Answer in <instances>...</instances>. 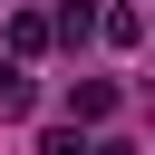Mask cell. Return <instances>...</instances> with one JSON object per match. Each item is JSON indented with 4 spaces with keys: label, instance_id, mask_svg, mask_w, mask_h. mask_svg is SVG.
<instances>
[{
    "label": "cell",
    "instance_id": "obj_6",
    "mask_svg": "<svg viewBox=\"0 0 155 155\" xmlns=\"http://www.w3.org/2000/svg\"><path fill=\"white\" fill-rule=\"evenodd\" d=\"M39 155H97V145H87L78 126H48V136H39Z\"/></svg>",
    "mask_w": 155,
    "mask_h": 155
},
{
    "label": "cell",
    "instance_id": "obj_8",
    "mask_svg": "<svg viewBox=\"0 0 155 155\" xmlns=\"http://www.w3.org/2000/svg\"><path fill=\"white\" fill-rule=\"evenodd\" d=\"M0 10H10V0H0Z\"/></svg>",
    "mask_w": 155,
    "mask_h": 155
},
{
    "label": "cell",
    "instance_id": "obj_3",
    "mask_svg": "<svg viewBox=\"0 0 155 155\" xmlns=\"http://www.w3.org/2000/svg\"><path fill=\"white\" fill-rule=\"evenodd\" d=\"M97 19H107V10H97V0H58V10H48V29H58V39H68V48H78V39H87V29H97Z\"/></svg>",
    "mask_w": 155,
    "mask_h": 155
},
{
    "label": "cell",
    "instance_id": "obj_4",
    "mask_svg": "<svg viewBox=\"0 0 155 155\" xmlns=\"http://www.w3.org/2000/svg\"><path fill=\"white\" fill-rule=\"evenodd\" d=\"M97 29H107V39H116V48H136V39H145V19H136V10H126V0H116V10H107V19H97Z\"/></svg>",
    "mask_w": 155,
    "mask_h": 155
},
{
    "label": "cell",
    "instance_id": "obj_2",
    "mask_svg": "<svg viewBox=\"0 0 155 155\" xmlns=\"http://www.w3.org/2000/svg\"><path fill=\"white\" fill-rule=\"evenodd\" d=\"M48 39H58V29H48V10H10V48H19V58H39Z\"/></svg>",
    "mask_w": 155,
    "mask_h": 155
},
{
    "label": "cell",
    "instance_id": "obj_7",
    "mask_svg": "<svg viewBox=\"0 0 155 155\" xmlns=\"http://www.w3.org/2000/svg\"><path fill=\"white\" fill-rule=\"evenodd\" d=\"M97 155H126V145H97Z\"/></svg>",
    "mask_w": 155,
    "mask_h": 155
},
{
    "label": "cell",
    "instance_id": "obj_5",
    "mask_svg": "<svg viewBox=\"0 0 155 155\" xmlns=\"http://www.w3.org/2000/svg\"><path fill=\"white\" fill-rule=\"evenodd\" d=\"M29 97H39V87H29L19 68H0V116H29Z\"/></svg>",
    "mask_w": 155,
    "mask_h": 155
},
{
    "label": "cell",
    "instance_id": "obj_1",
    "mask_svg": "<svg viewBox=\"0 0 155 155\" xmlns=\"http://www.w3.org/2000/svg\"><path fill=\"white\" fill-rule=\"evenodd\" d=\"M68 116H78V126L116 116V78H78V87H68Z\"/></svg>",
    "mask_w": 155,
    "mask_h": 155
}]
</instances>
